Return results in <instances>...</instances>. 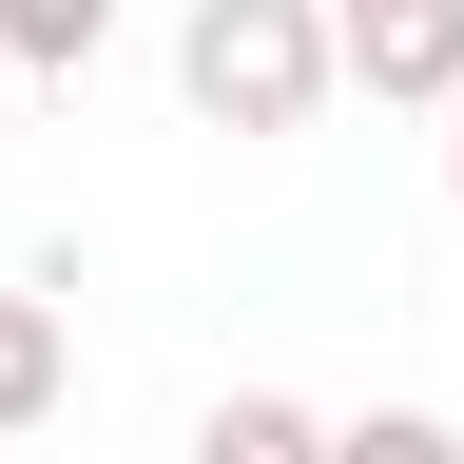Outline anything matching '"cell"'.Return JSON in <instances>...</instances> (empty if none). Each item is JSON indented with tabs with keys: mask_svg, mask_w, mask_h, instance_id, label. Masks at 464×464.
I'll list each match as a JSON object with an SVG mask.
<instances>
[{
	"mask_svg": "<svg viewBox=\"0 0 464 464\" xmlns=\"http://www.w3.org/2000/svg\"><path fill=\"white\" fill-rule=\"evenodd\" d=\"M58 406H78V329H58V290L20 271V290H0V445H39Z\"/></svg>",
	"mask_w": 464,
	"mask_h": 464,
	"instance_id": "3",
	"label": "cell"
},
{
	"mask_svg": "<svg viewBox=\"0 0 464 464\" xmlns=\"http://www.w3.org/2000/svg\"><path fill=\"white\" fill-rule=\"evenodd\" d=\"M329 464H464V426H445V406H348Z\"/></svg>",
	"mask_w": 464,
	"mask_h": 464,
	"instance_id": "6",
	"label": "cell"
},
{
	"mask_svg": "<svg viewBox=\"0 0 464 464\" xmlns=\"http://www.w3.org/2000/svg\"><path fill=\"white\" fill-rule=\"evenodd\" d=\"M174 97H194L213 136H310V116L348 97L329 0H194V20H174Z\"/></svg>",
	"mask_w": 464,
	"mask_h": 464,
	"instance_id": "1",
	"label": "cell"
},
{
	"mask_svg": "<svg viewBox=\"0 0 464 464\" xmlns=\"http://www.w3.org/2000/svg\"><path fill=\"white\" fill-rule=\"evenodd\" d=\"M194 464H329V406H290V387H213V406H194Z\"/></svg>",
	"mask_w": 464,
	"mask_h": 464,
	"instance_id": "4",
	"label": "cell"
},
{
	"mask_svg": "<svg viewBox=\"0 0 464 464\" xmlns=\"http://www.w3.org/2000/svg\"><path fill=\"white\" fill-rule=\"evenodd\" d=\"M329 58H348V97L445 116L464 97V0H329Z\"/></svg>",
	"mask_w": 464,
	"mask_h": 464,
	"instance_id": "2",
	"label": "cell"
},
{
	"mask_svg": "<svg viewBox=\"0 0 464 464\" xmlns=\"http://www.w3.org/2000/svg\"><path fill=\"white\" fill-rule=\"evenodd\" d=\"M0 97H20V39H0Z\"/></svg>",
	"mask_w": 464,
	"mask_h": 464,
	"instance_id": "8",
	"label": "cell"
},
{
	"mask_svg": "<svg viewBox=\"0 0 464 464\" xmlns=\"http://www.w3.org/2000/svg\"><path fill=\"white\" fill-rule=\"evenodd\" d=\"M0 39H20V78H78V58L116 39V0H0Z\"/></svg>",
	"mask_w": 464,
	"mask_h": 464,
	"instance_id": "5",
	"label": "cell"
},
{
	"mask_svg": "<svg viewBox=\"0 0 464 464\" xmlns=\"http://www.w3.org/2000/svg\"><path fill=\"white\" fill-rule=\"evenodd\" d=\"M445 194H464V97H445Z\"/></svg>",
	"mask_w": 464,
	"mask_h": 464,
	"instance_id": "7",
	"label": "cell"
}]
</instances>
